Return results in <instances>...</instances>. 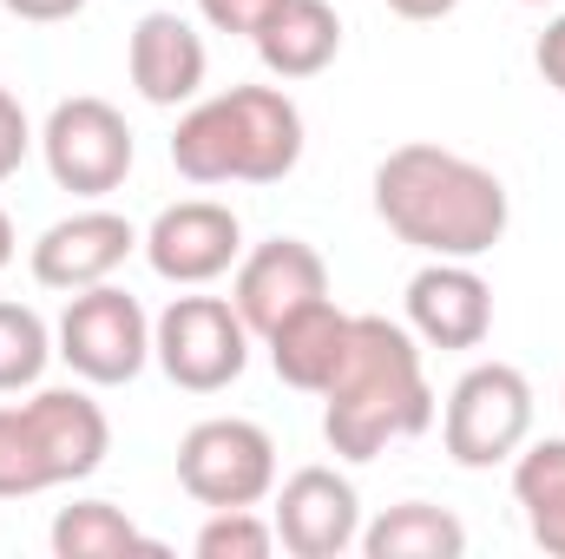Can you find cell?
<instances>
[{
	"instance_id": "7402d4cb",
	"label": "cell",
	"mask_w": 565,
	"mask_h": 559,
	"mask_svg": "<svg viewBox=\"0 0 565 559\" xmlns=\"http://www.w3.org/2000/svg\"><path fill=\"white\" fill-rule=\"evenodd\" d=\"M277 553V520H257L250 507H217L198 527V559H270Z\"/></svg>"
},
{
	"instance_id": "cb8c5ba5",
	"label": "cell",
	"mask_w": 565,
	"mask_h": 559,
	"mask_svg": "<svg viewBox=\"0 0 565 559\" xmlns=\"http://www.w3.org/2000/svg\"><path fill=\"white\" fill-rule=\"evenodd\" d=\"M33 151V126H26V106L0 86V178H13Z\"/></svg>"
},
{
	"instance_id": "d6986e66",
	"label": "cell",
	"mask_w": 565,
	"mask_h": 559,
	"mask_svg": "<svg viewBox=\"0 0 565 559\" xmlns=\"http://www.w3.org/2000/svg\"><path fill=\"white\" fill-rule=\"evenodd\" d=\"M362 553L369 559H460L467 553V527L447 507H434V500H402L375 527H362Z\"/></svg>"
},
{
	"instance_id": "ba28073f",
	"label": "cell",
	"mask_w": 565,
	"mask_h": 559,
	"mask_svg": "<svg viewBox=\"0 0 565 559\" xmlns=\"http://www.w3.org/2000/svg\"><path fill=\"white\" fill-rule=\"evenodd\" d=\"M178 487L198 507H257L277 494V441L257 421L217 415L178 441Z\"/></svg>"
},
{
	"instance_id": "ac0fdd59",
	"label": "cell",
	"mask_w": 565,
	"mask_h": 559,
	"mask_svg": "<svg viewBox=\"0 0 565 559\" xmlns=\"http://www.w3.org/2000/svg\"><path fill=\"white\" fill-rule=\"evenodd\" d=\"M513 500L526 507V534L565 559V434L526 441L513 454Z\"/></svg>"
},
{
	"instance_id": "7c38bea8",
	"label": "cell",
	"mask_w": 565,
	"mask_h": 559,
	"mask_svg": "<svg viewBox=\"0 0 565 559\" xmlns=\"http://www.w3.org/2000/svg\"><path fill=\"white\" fill-rule=\"evenodd\" d=\"M145 238L132 231V218H119V211H106V204H93V211H73V218H60V224H46L40 231V244H33V283L40 289H93V283H113V271L139 251Z\"/></svg>"
},
{
	"instance_id": "277c9868",
	"label": "cell",
	"mask_w": 565,
	"mask_h": 559,
	"mask_svg": "<svg viewBox=\"0 0 565 559\" xmlns=\"http://www.w3.org/2000/svg\"><path fill=\"white\" fill-rule=\"evenodd\" d=\"M106 447L113 421L86 389H33L26 402H0V500L86 481L99 474Z\"/></svg>"
},
{
	"instance_id": "52a82bcc",
	"label": "cell",
	"mask_w": 565,
	"mask_h": 559,
	"mask_svg": "<svg viewBox=\"0 0 565 559\" xmlns=\"http://www.w3.org/2000/svg\"><path fill=\"white\" fill-rule=\"evenodd\" d=\"M151 356L178 389L217 395L250 362V323L224 296H171V309L151 323Z\"/></svg>"
},
{
	"instance_id": "d4e9b609",
	"label": "cell",
	"mask_w": 565,
	"mask_h": 559,
	"mask_svg": "<svg viewBox=\"0 0 565 559\" xmlns=\"http://www.w3.org/2000/svg\"><path fill=\"white\" fill-rule=\"evenodd\" d=\"M533 60H540V73H546V86H559V93H565V13L546 27V33H540Z\"/></svg>"
},
{
	"instance_id": "603a6c76",
	"label": "cell",
	"mask_w": 565,
	"mask_h": 559,
	"mask_svg": "<svg viewBox=\"0 0 565 559\" xmlns=\"http://www.w3.org/2000/svg\"><path fill=\"white\" fill-rule=\"evenodd\" d=\"M198 13H204V27H217V33L257 40V27L277 13V0H198Z\"/></svg>"
},
{
	"instance_id": "9c48e42d",
	"label": "cell",
	"mask_w": 565,
	"mask_h": 559,
	"mask_svg": "<svg viewBox=\"0 0 565 559\" xmlns=\"http://www.w3.org/2000/svg\"><path fill=\"white\" fill-rule=\"evenodd\" d=\"M40 151H46V171L60 191H79V198H106L126 184L132 171V126L119 106L79 93V99H60L46 113V133H40Z\"/></svg>"
},
{
	"instance_id": "f1b7e54d",
	"label": "cell",
	"mask_w": 565,
	"mask_h": 559,
	"mask_svg": "<svg viewBox=\"0 0 565 559\" xmlns=\"http://www.w3.org/2000/svg\"><path fill=\"white\" fill-rule=\"evenodd\" d=\"M526 7H546V0H526Z\"/></svg>"
},
{
	"instance_id": "4316f807",
	"label": "cell",
	"mask_w": 565,
	"mask_h": 559,
	"mask_svg": "<svg viewBox=\"0 0 565 559\" xmlns=\"http://www.w3.org/2000/svg\"><path fill=\"white\" fill-rule=\"evenodd\" d=\"M460 0H388V13H402V20H447Z\"/></svg>"
},
{
	"instance_id": "e0dca14e",
	"label": "cell",
	"mask_w": 565,
	"mask_h": 559,
	"mask_svg": "<svg viewBox=\"0 0 565 559\" xmlns=\"http://www.w3.org/2000/svg\"><path fill=\"white\" fill-rule=\"evenodd\" d=\"M342 53V20L329 0H277V13L257 27V60L277 80H316Z\"/></svg>"
},
{
	"instance_id": "4fadbf2b",
	"label": "cell",
	"mask_w": 565,
	"mask_h": 559,
	"mask_svg": "<svg viewBox=\"0 0 565 559\" xmlns=\"http://www.w3.org/2000/svg\"><path fill=\"white\" fill-rule=\"evenodd\" d=\"M316 296H329V264H322V251L302 244V238H270V244H257L250 257H237V289H231V303H237V316L250 323V336H270L282 316H296V309L316 303Z\"/></svg>"
},
{
	"instance_id": "5bb4252c",
	"label": "cell",
	"mask_w": 565,
	"mask_h": 559,
	"mask_svg": "<svg viewBox=\"0 0 565 559\" xmlns=\"http://www.w3.org/2000/svg\"><path fill=\"white\" fill-rule=\"evenodd\" d=\"M408 329L427 349H480L493 329V289L473 264L434 257L408 277Z\"/></svg>"
},
{
	"instance_id": "2e32d148",
	"label": "cell",
	"mask_w": 565,
	"mask_h": 559,
	"mask_svg": "<svg viewBox=\"0 0 565 559\" xmlns=\"http://www.w3.org/2000/svg\"><path fill=\"white\" fill-rule=\"evenodd\" d=\"M349 336H355V316L335 309L329 296H316V303H302L296 316H282L264 342H270V362H277V376L289 389L322 395V389L335 382L342 356H349Z\"/></svg>"
},
{
	"instance_id": "ffe728a7",
	"label": "cell",
	"mask_w": 565,
	"mask_h": 559,
	"mask_svg": "<svg viewBox=\"0 0 565 559\" xmlns=\"http://www.w3.org/2000/svg\"><path fill=\"white\" fill-rule=\"evenodd\" d=\"M53 553L60 559H126V553H158V547L113 500H73V507L53 514Z\"/></svg>"
},
{
	"instance_id": "6da1fadb",
	"label": "cell",
	"mask_w": 565,
	"mask_h": 559,
	"mask_svg": "<svg viewBox=\"0 0 565 559\" xmlns=\"http://www.w3.org/2000/svg\"><path fill=\"white\" fill-rule=\"evenodd\" d=\"M375 218L402 244H415L422 257L473 264L507 238L513 204H507V184L487 165H473V158H460L447 145L415 139V145H395L375 165Z\"/></svg>"
},
{
	"instance_id": "9a60e30c",
	"label": "cell",
	"mask_w": 565,
	"mask_h": 559,
	"mask_svg": "<svg viewBox=\"0 0 565 559\" xmlns=\"http://www.w3.org/2000/svg\"><path fill=\"white\" fill-rule=\"evenodd\" d=\"M126 66H132V86H139L145 106H184V99H198V86L211 73V53H204V33L184 13L158 7L132 27Z\"/></svg>"
},
{
	"instance_id": "83f0119b",
	"label": "cell",
	"mask_w": 565,
	"mask_h": 559,
	"mask_svg": "<svg viewBox=\"0 0 565 559\" xmlns=\"http://www.w3.org/2000/svg\"><path fill=\"white\" fill-rule=\"evenodd\" d=\"M13 251H20V244H13V218H7V211H0V271H7V264H13Z\"/></svg>"
},
{
	"instance_id": "8992f818",
	"label": "cell",
	"mask_w": 565,
	"mask_h": 559,
	"mask_svg": "<svg viewBox=\"0 0 565 559\" xmlns=\"http://www.w3.org/2000/svg\"><path fill=\"white\" fill-rule=\"evenodd\" d=\"M53 356L93 389H119L151 362V316L139 309V296H126L113 283L73 289V303L53 329Z\"/></svg>"
},
{
	"instance_id": "5b68a950",
	"label": "cell",
	"mask_w": 565,
	"mask_h": 559,
	"mask_svg": "<svg viewBox=\"0 0 565 559\" xmlns=\"http://www.w3.org/2000/svg\"><path fill=\"white\" fill-rule=\"evenodd\" d=\"M440 441L454 467H500L533 441V382L513 362H473L447 389Z\"/></svg>"
},
{
	"instance_id": "8fae6325",
	"label": "cell",
	"mask_w": 565,
	"mask_h": 559,
	"mask_svg": "<svg viewBox=\"0 0 565 559\" xmlns=\"http://www.w3.org/2000/svg\"><path fill=\"white\" fill-rule=\"evenodd\" d=\"M277 540L296 559H335L362 547V500L355 481L335 467H296L277 487Z\"/></svg>"
},
{
	"instance_id": "484cf974",
	"label": "cell",
	"mask_w": 565,
	"mask_h": 559,
	"mask_svg": "<svg viewBox=\"0 0 565 559\" xmlns=\"http://www.w3.org/2000/svg\"><path fill=\"white\" fill-rule=\"evenodd\" d=\"M13 20H33V27H53V20H73L86 0H0Z\"/></svg>"
},
{
	"instance_id": "44dd1931",
	"label": "cell",
	"mask_w": 565,
	"mask_h": 559,
	"mask_svg": "<svg viewBox=\"0 0 565 559\" xmlns=\"http://www.w3.org/2000/svg\"><path fill=\"white\" fill-rule=\"evenodd\" d=\"M46 356H53V336L40 323V309L26 303H0V395H20L46 376Z\"/></svg>"
},
{
	"instance_id": "7a4b0ae2",
	"label": "cell",
	"mask_w": 565,
	"mask_h": 559,
	"mask_svg": "<svg viewBox=\"0 0 565 559\" xmlns=\"http://www.w3.org/2000/svg\"><path fill=\"white\" fill-rule=\"evenodd\" d=\"M434 428V389L422 369V336L388 316H355L349 356L322 389V434L342 461H375L388 441Z\"/></svg>"
},
{
	"instance_id": "30bf717a",
	"label": "cell",
	"mask_w": 565,
	"mask_h": 559,
	"mask_svg": "<svg viewBox=\"0 0 565 559\" xmlns=\"http://www.w3.org/2000/svg\"><path fill=\"white\" fill-rule=\"evenodd\" d=\"M145 257L151 271L178 289H198V283H217L237 257H244V224L231 204L217 198H184V204H164L145 231Z\"/></svg>"
},
{
	"instance_id": "3957f363",
	"label": "cell",
	"mask_w": 565,
	"mask_h": 559,
	"mask_svg": "<svg viewBox=\"0 0 565 559\" xmlns=\"http://www.w3.org/2000/svg\"><path fill=\"white\" fill-rule=\"evenodd\" d=\"M302 158V113L277 86H231L217 99H198L178 133L171 165L191 184H277Z\"/></svg>"
}]
</instances>
